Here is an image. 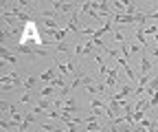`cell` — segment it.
Listing matches in <instances>:
<instances>
[{
    "label": "cell",
    "instance_id": "7a4b0ae2",
    "mask_svg": "<svg viewBox=\"0 0 158 132\" xmlns=\"http://www.w3.org/2000/svg\"><path fill=\"white\" fill-rule=\"evenodd\" d=\"M154 92H158V77H154V79L149 82V86H147V88H145V92H143V97L152 99V97H154Z\"/></svg>",
    "mask_w": 158,
    "mask_h": 132
},
{
    "label": "cell",
    "instance_id": "277c9868",
    "mask_svg": "<svg viewBox=\"0 0 158 132\" xmlns=\"http://www.w3.org/2000/svg\"><path fill=\"white\" fill-rule=\"evenodd\" d=\"M37 79H40L37 75H31V77H27V79H24V90H27V92H33V86L37 84Z\"/></svg>",
    "mask_w": 158,
    "mask_h": 132
},
{
    "label": "cell",
    "instance_id": "52a82bcc",
    "mask_svg": "<svg viewBox=\"0 0 158 132\" xmlns=\"http://www.w3.org/2000/svg\"><path fill=\"white\" fill-rule=\"evenodd\" d=\"M143 33H145V37H147V35H156V33H158V24H152V27H147V29L143 27Z\"/></svg>",
    "mask_w": 158,
    "mask_h": 132
},
{
    "label": "cell",
    "instance_id": "5b68a950",
    "mask_svg": "<svg viewBox=\"0 0 158 132\" xmlns=\"http://www.w3.org/2000/svg\"><path fill=\"white\" fill-rule=\"evenodd\" d=\"M55 68H57V66H51L48 70H44L42 75H40V79H44V82H53V79H55Z\"/></svg>",
    "mask_w": 158,
    "mask_h": 132
},
{
    "label": "cell",
    "instance_id": "ba28073f",
    "mask_svg": "<svg viewBox=\"0 0 158 132\" xmlns=\"http://www.w3.org/2000/svg\"><path fill=\"white\" fill-rule=\"evenodd\" d=\"M158 106V92H154V97L149 99V108H156Z\"/></svg>",
    "mask_w": 158,
    "mask_h": 132
},
{
    "label": "cell",
    "instance_id": "3957f363",
    "mask_svg": "<svg viewBox=\"0 0 158 132\" xmlns=\"http://www.w3.org/2000/svg\"><path fill=\"white\" fill-rule=\"evenodd\" d=\"M0 55H2V64H5V62L15 64V62H18V57H13V51H11V49H7V46H2V53H0Z\"/></svg>",
    "mask_w": 158,
    "mask_h": 132
},
{
    "label": "cell",
    "instance_id": "8992f818",
    "mask_svg": "<svg viewBox=\"0 0 158 132\" xmlns=\"http://www.w3.org/2000/svg\"><path fill=\"white\" fill-rule=\"evenodd\" d=\"M114 84H116V70H114V68H110V70H108V77H106V86H108V88H112Z\"/></svg>",
    "mask_w": 158,
    "mask_h": 132
},
{
    "label": "cell",
    "instance_id": "6da1fadb",
    "mask_svg": "<svg viewBox=\"0 0 158 132\" xmlns=\"http://www.w3.org/2000/svg\"><path fill=\"white\" fill-rule=\"evenodd\" d=\"M0 84H2V90H5V92H9V90H13V88H24V79L20 77V75H15V73L2 75Z\"/></svg>",
    "mask_w": 158,
    "mask_h": 132
},
{
    "label": "cell",
    "instance_id": "9c48e42d",
    "mask_svg": "<svg viewBox=\"0 0 158 132\" xmlns=\"http://www.w3.org/2000/svg\"><path fill=\"white\" fill-rule=\"evenodd\" d=\"M152 55H154V57H158V49H154V51H149Z\"/></svg>",
    "mask_w": 158,
    "mask_h": 132
}]
</instances>
